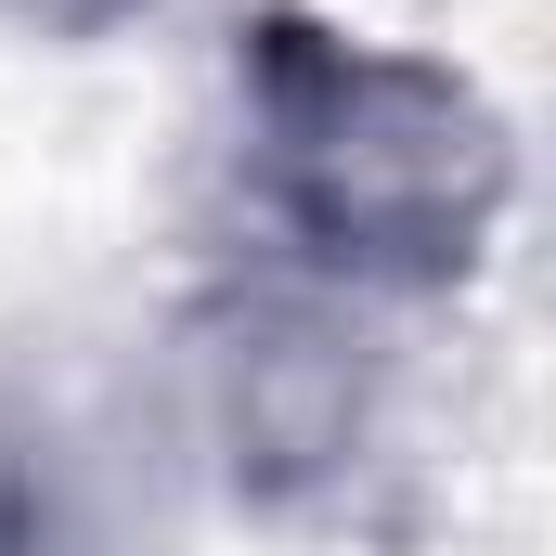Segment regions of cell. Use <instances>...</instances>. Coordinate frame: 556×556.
Wrapping results in <instances>:
<instances>
[{
    "label": "cell",
    "mask_w": 556,
    "mask_h": 556,
    "mask_svg": "<svg viewBox=\"0 0 556 556\" xmlns=\"http://www.w3.org/2000/svg\"><path fill=\"white\" fill-rule=\"evenodd\" d=\"M194 376H207V440H220V479L247 505H324L350 492L363 440H376V363L337 311L311 298H220L194 324Z\"/></svg>",
    "instance_id": "cell-2"
},
{
    "label": "cell",
    "mask_w": 556,
    "mask_h": 556,
    "mask_svg": "<svg viewBox=\"0 0 556 556\" xmlns=\"http://www.w3.org/2000/svg\"><path fill=\"white\" fill-rule=\"evenodd\" d=\"M0 556H104V518H91L65 440L26 402H0Z\"/></svg>",
    "instance_id": "cell-3"
},
{
    "label": "cell",
    "mask_w": 556,
    "mask_h": 556,
    "mask_svg": "<svg viewBox=\"0 0 556 556\" xmlns=\"http://www.w3.org/2000/svg\"><path fill=\"white\" fill-rule=\"evenodd\" d=\"M0 13H26L39 39H104V26H130L142 0H0Z\"/></svg>",
    "instance_id": "cell-4"
},
{
    "label": "cell",
    "mask_w": 556,
    "mask_h": 556,
    "mask_svg": "<svg viewBox=\"0 0 556 556\" xmlns=\"http://www.w3.org/2000/svg\"><path fill=\"white\" fill-rule=\"evenodd\" d=\"M233 91H247L260 207L298 233L311 273L363 285V298H440L492 260L518 207V142L479 78L273 0L247 13Z\"/></svg>",
    "instance_id": "cell-1"
}]
</instances>
